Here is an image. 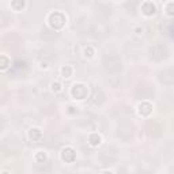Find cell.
I'll use <instances>...</instances> for the list:
<instances>
[{
  "instance_id": "obj_1",
  "label": "cell",
  "mask_w": 174,
  "mask_h": 174,
  "mask_svg": "<svg viewBox=\"0 0 174 174\" xmlns=\"http://www.w3.org/2000/svg\"><path fill=\"white\" fill-rule=\"evenodd\" d=\"M63 159L67 160V162H72V160L75 159V152L72 148H69V147H67V148L63 150Z\"/></svg>"
},
{
  "instance_id": "obj_2",
  "label": "cell",
  "mask_w": 174,
  "mask_h": 174,
  "mask_svg": "<svg viewBox=\"0 0 174 174\" xmlns=\"http://www.w3.org/2000/svg\"><path fill=\"white\" fill-rule=\"evenodd\" d=\"M99 143H101L99 135L94 133V135H91V136H90V144H91V146H98Z\"/></svg>"
},
{
  "instance_id": "obj_3",
  "label": "cell",
  "mask_w": 174,
  "mask_h": 174,
  "mask_svg": "<svg viewBox=\"0 0 174 174\" xmlns=\"http://www.w3.org/2000/svg\"><path fill=\"white\" fill-rule=\"evenodd\" d=\"M30 137H32V139L33 140H34V139H40V137H41V132L40 131H38V129H32V132H30Z\"/></svg>"
}]
</instances>
